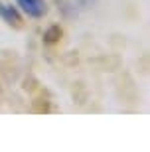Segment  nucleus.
Masks as SVG:
<instances>
[{
    "label": "nucleus",
    "mask_w": 150,
    "mask_h": 152,
    "mask_svg": "<svg viewBox=\"0 0 150 152\" xmlns=\"http://www.w3.org/2000/svg\"><path fill=\"white\" fill-rule=\"evenodd\" d=\"M16 4L22 8L30 18H44L48 14L45 0H16Z\"/></svg>",
    "instance_id": "1"
},
{
    "label": "nucleus",
    "mask_w": 150,
    "mask_h": 152,
    "mask_svg": "<svg viewBox=\"0 0 150 152\" xmlns=\"http://www.w3.org/2000/svg\"><path fill=\"white\" fill-rule=\"evenodd\" d=\"M0 18H2L8 26H12V28H22V26H24L20 12H18L14 6L4 4V2H0Z\"/></svg>",
    "instance_id": "2"
},
{
    "label": "nucleus",
    "mask_w": 150,
    "mask_h": 152,
    "mask_svg": "<svg viewBox=\"0 0 150 152\" xmlns=\"http://www.w3.org/2000/svg\"><path fill=\"white\" fill-rule=\"evenodd\" d=\"M61 36H63V32H61V28L59 26H51V28H48L45 30V34H44V42L45 44H57L61 39Z\"/></svg>",
    "instance_id": "3"
}]
</instances>
